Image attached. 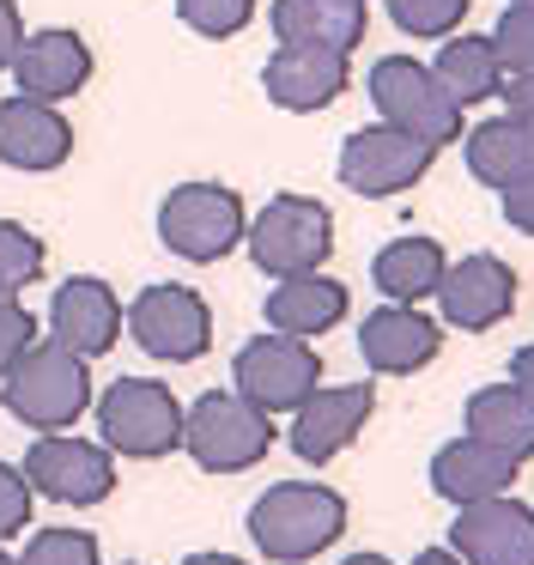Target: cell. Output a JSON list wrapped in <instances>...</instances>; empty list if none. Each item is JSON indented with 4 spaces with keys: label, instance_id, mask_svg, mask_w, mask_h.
<instances>
[{
    "label": "cell",
    "instance_id": "obj_11",
    "mask_svg": "<svg viewBox=\"0 0 534 565\" xmlns=\"http://www.w3.org/2000/svg\"><path fill=\"white\" fill-rule=\"evenodd\" d=\"M128 329L152 359L189 365V359H201L206 341H213V310H206V298L189 292V286H146L128 305Z\"/></svg>",
    "mask_w": 534,
    "mask_h": 565
},
{
    "label": "cell",
    "instance_id": "obj_42",
    "mask_svg": "<svg viewBox=\"0 0 534 565\" xmlns=\"http://www.w3.org/2000/svg\"><path fill=\"white\" fill-rule=\"evenodd\" d=\"M0 565H19V559H7V553H0Z\"/></svg>",
    "mask_w": 534,
    "mask_h": 565
},
{
    "label": "cell",
    "instance_id": "obj_34",
    "mask_svg": "<svg viewBox=\"0 0 534 565\" xmlns=\"http://www.w3.org/2000/svg\"><path fill=\"white\" fill-rule=\"evenodd\" d=\"M498 195H504V220L516 225V232H528V237H534V171L522 177V183L498 189Z\"/></svg>",
    "mask_w": 534,
    "mask_h": 565
},
{
    "label": "cell",
    "instance_id": "obj_3",
    "mask_svg": "<svg viewBox=\"0 0 534 565\" xmlns=\"http://www.w3.org/2000/svg\"><path fill=\"white\" fill-rule=\"evenodd\" d=\"M92 407H97L104 450L116 456L152 462V456H170L182 444V402L152 377H116L104 395H92Z\"/></svg>",
    "mask_w": 534,
    "mask_h": 565
},
{
    "label": "cell",
    "instance_id": "obj_6",
    "mask_svg": "<svg viewBox=\"0 0 534 565\" xmlns=\"http://www.w3.org/2000/svg\"><path fill=\"white\" fill-rule=\"evenodd\" d=\"M249 213H243L237 189L225 183H177L158 207V237L164 249H177L182 262H218L243 244Z\"/></svg>",
    "mask_w": 534,
    "mask_h": 565
},
{
    "label": "cell",
    "instance_id": "obj_7",
    "mask_svg": "<svg viewBox=\"0 0 534 565\" xmlns=\"http://www.w3.org/2000/svg\"><path fill=\"white\" fill-rule=\"evenodd\" d=\"M371 104H376V116H383V128H400V135L425 140L431 152L449 147L456 135H468V128H461V110L431 79V67L407 62V55H383V62L371 67Z\"/></svg>",
    "mask_w": 534,
    "mask_h": 565
},
{
    "label": "cell",
    "instance_id": "obj_8",
    "mask_svg": "<svg viewBox=\"0 0 534 565\" xmlns=\"http://www.w3.org/2000/svg\"><path fill=\"white\" fill-rule=\"evenodd\" d=\"M182 450H189L206 475H237V468H255L274 450V426H267V414H255L243 395H201V402L182 414Z\"/></svg>",
    "mask_w": 534,
    "mask_h": 565
},
{
    "label": "cell",
    "instance_id": "obj_36",
    "mask_svg": "<svg viewBox=\"0 0 534 565\" xmlns=\"http://www.w3.org/2000/svg\"><path fill=\"white\" fill-rule=\"evenodd\" d=\"M19 43H24L19 7H12V0H0V74H7V67H12V55H19Z\"/></svg>",
    "mask_w": 534,
    "mask_h": 565
},
{
    "label": "cell",
    "instance_id": "obj_40",
    "mask_svg": "<svg viewBox=\"0 0 534 565\" xmlns=\"http://www.w3.org/2000/svg\"><path fill=\"white\" fill-rule=\"evenodd\" d=\"M340 565H388L383 553H352V559H340Z\"/></svg>",
    "mask_w": 534,
    "mask_h": 565
},
{
    "label": "cell",
    "instance_id": "obj_14",
    "mask_svg": "<svg viewBox=\"0 0 534 565\" xmlns=\"http://www.w3.org/2000/svg\"><path fill=\"white\" fill-rule=\"evenodd\" d=\"M346 86H352V67H346V55H334V50L279 43V50L267 55V67H261L267 104H279V110H298V116L328 110V104H334Z\"/></svg>",
    "mask_w": 534,
    "mask_h": 565
},
{
    "label": "cell",
    "instance_id": "obj_22",
    "mask_svg": "<svg viewBox=\"0 0 534 565\" xmlns=\"http://www.w3.org/2000/svg\"><path fill=\"white\" fill-rule=\"evenodd\" d=\"M346 286L340 280H322V274H291L267 292V329L274 334H291V341H316V334L340 329L346 317Z\"/></svg>",
    "mask_w": 534,
    "mask_h": 565
},
{
    "label": "cell",
    "instance_id": "obj_26",
    "mask_svg": "<svg viewBox=\"0 0 534 565\" xmlns=\"http://www.w3.org/2000/svg\"><path fill=\"white\" fill-rule=\"evenodd\" d=\"M468 171L492 189H510L534 171V122L516 116H492V122L468 128Z\"/></svg>",
    "mask_w": 534,
    "mask_h": 565
},
{
    "label": "cell",
    "instance_id": "obj_17",
    "mask_svg": "<svg viewBox=\"0 0 534 565\" xmlns=\"http://www.w3.org/2000/svg\"><path fill=\"white\" fill-rule=\"evenodd\" d=\"M12 79H19V98L31 104H61L73 92H85L92 79V50H85L79 31H31L12 55Z\"/></svg>",
    "mask_w": 534,
    "mask_h": 565
},
{
    "label": "cell",
    "instance_id": "obj_20",
    "mask_svg": "<svg viewBox=\"0 0 534 565\" xmlns=\"http://www.w3.org/2000/svg\"><path fill=\"white\" fill-rule=\"evenodd\" d=\"M510 480H516V462L498 450H485V444L473 438H449L444 450L431 456V492L437 499H449L461 511V504H485V499H504Z\"/></svg>",
    "mask_w": 534,
    "mask_h": 565
},
{
    "label": "cell",
    "instance_id": "obj_24",
    "mask_svg": "<svg viewBox=\"0 0 534 565\" xmlns=\"http://www.w3.org/2000/svg\"><path fill=\"white\" fill-rule=\"evenodd\" d=\"M431 79L444 86V98L456 110H468V104H485L504 92V62H498L492 38H444V50L431 62Z\"/></svg>",
    "mask_w": 534,
    "mask_h": 565
},
{
    "label": "cell",
    "instance_id": "obj_16",
    "mask_svg": "<svg viewBox=\"0 0 534 565\" xmlns=\"http://www.w3.org/2000/svg\"><path fill=\"white\" fill-rule=\"evenodd\" d=\"M371 407H376L371 383H340V390H316L310 402H303L298 414H291V450H298V462H310V468L334 462V456L364 431Z\"/></svg>",
    "mask_w": 534,
    "mask_h": 565
},
{
    "label": "cell",
    "instance_id": "obj_19",
    "mask_svg": "<svg viewBox=\"0 0 534 565\" xmlns=\"http://www.w3.org/2000/svg\"><path fill=\"white\" fill-rule=\"evenodd\" d=\"M73 152V128L55 104L0 98V164L12 171H55Z\"/></svg>",
    "mask_w": 534,
    "mask_h": 565
},
{
    "label": "cell",
    "instance_id": "obj_21",
    "mask_svg": "<svg viewBox=\"0 0 534 565\" xmlns=\"http://www.w3.org/2000/svg\"><path fill=\"white\" fill-rule=\"evenodd\" d=\"M461 438L485 444V450L510 456V462H528L534 456V402L528 395H516L510 383H485V390L468 395V414H461Z\"/></svg>",
    "mask_w": 534,
    "mask_h": 565
},
{
    "label": "cell",
    "instance_id": "obj_28",
    "mask_svg": "<svg viewBox=\"0 0 534 565\" xmlns=\"http://www.w3.org/2000/svg\"><path fill=\"white\" fill-rule=\"evenodd\" d=\"M473 0H388V19H395L407 38H449V31L468 19Z\"/></svg>",
    "mask_w": 534,
    "mask_h": 565
},
{
    "label": "cell",
    "instance_id": "obj_2",
    "mask_svg": "<svg viewBox=\"0 0 534 565\" xmlns=\"http://www.w3.org/2000/svg\"><path fill=\"white\" fill-rule=\"evenodd\" d=\"M0 402L19 426H31L36 438L79 426V414L92 407V371L79 353H67L61 341H36L19 365L0 377Z\"/></svg>",
    "mask_w": 534,
    "mask_h": 565
},
{
    "label": "cell",
    "instance_id": "obj_38",
    "mask_svg": "<svg viewBox=\"0 0 534 565\" xmlns=\"http://www.w3.org/2000/svg\"><path fill=\"white\" fill-rule=\"evenodd\" d=\"M182 565H243V559H237V553H189Z\"/></svg>",
    "mask_w": 534,
    "mask_h": 565
},
{
    "label": "cell",
    "instance_id": "obj_5",
    "mask_svg": "<svg viewBox=\"0 0 534 565\" xmlns=\"http://www.w3.org/2000/svg\"><path fill=\"white\" fill-rule=\"evenodd\" d=\"M255 268L274 274V280H291V274H316L334 249V213L316 195H274L243 232Z\"/></svg>",
    "mask_w": 534,
    "mask_h": 565
},
{
    "label": "cell",
    "instance_id": "obj_13",
    "mask_svg": "<svg viewBox=\"0 0 534 565\" xmlns=\"http://www.w3.org/2000/svg\"><path fill=\"white\" fill-rule=\"evenodd\" d=\"M437 305H444V322L461 334H480L492 322H504L516 310V274L498 256H461L456 268H444L437 280Z\"/></svg>",
    "mask_w": 534,
    "mask_h": 565
},
{
    "label": "cell",
    "instance_id": "obj_9",
    "mask_svg": "<svg viewBox=\"0 0 534 565\" xmlns=\"http://www.w3.org/2000/svg\"><path fill=\"white\" fill-rule=\"evenodd\" d=\"M19 475L31 492H43V499H55V504H73V511L104 504L109 492H116V462H109V450L92 438H73V431L36 438L31 450H24Z\"/></svg>",
    "mask_w": 534,
    "mask_h": 565
},
{
    "label": "cell",
    "instance_id": "obj_37",
    "mask_svg": "<svg viewBox=\"0 0 534 565\" xmlns=\"http://www.w3.org/2000/svg\"><path fill=\"white\" fill-rule=\"evenodd\" d=\"M510 390L534 402V347H516V359H510Z\"/></svg>",
    "mask_w": 534,
    "mask_h": 565
},
{
    "label": "cell",
    "instance_id": "obj_10",
    "mask_svg": "<svg viewBox=\"0 0 534 565\" xmlns=\"http://www.w3.org/2000/svg\"><path fill=\"white\" fill-rule=\"evenodd\" d=\"M431 159L437 152L425 147V140L371 122V128H359V135H346V147H340V183L364 201H388V195H407L413 183H425Z\"/></svg>",
    "mask_w": 534,
    "mask_h": 565
},
{
    "label": "cell",
    "instance_id": "obj_18",
    "mask_svg": "<svg viewBox=\"0 0 534 565\" xmlns=\"http://www.w3.org/2000/svg\"><path fill=\"white\" fill-rule=\"evenodd\" d=\"M437 347H444V329L431 317H419L413 305H383L359 322V353L383 377H407V371L431 365Z\"/></svg>",
    "mask_w": 534,
    "mask_h": 565
},
{
    "label": "cell",
    "instance_id": "obj_25",
    "mask_svg": "<svg viewBox=\"0 0 534 565\" xmlns=\"http://www.w3.org/2000/svg\"><path fill=\"white\" fill-rule=\"evenodd\" d=\"M449 256L437 237H395V244L376 249L371 262V280L383 286L388 305H419V298L437 292V280H444Z\"/></svg>",
    "mask_w": 534,
    "mask_h": 565
},
{
    "label": "cell",
    "instance_id": "obj_32",
    "mask_svg": "<svg viewBox=\"0 0 534 565\" xmlns=\"http://www.w3.org/2000/svg\"><path fill=\"white\" fill-rule=\"evenodd\" d=\"M36 347V317L24 305H0V377Z\"/></svg>",
    "mask_w": 534,
    "mask_h": 565
},
{
    "label": "cell",
    "instance_id": "obj_12",
    "mask_svg": "<svg viewBox=\"0 0 534 565\" xmlns=\"http://www.w3.org/2000/svg\"><path fill=\"white\" fill-rule=\"evenodd\" d=\"M449 553L461 565H534V511L522 499L461 504L449 529Z\"/></svg>",
    "mask_w": 534,
    "mask_h": 565
},
{
    "label": "cell",
    "instance_id": "obj_23",
    "mask_svg": "<svg viewBox=\"0 0 534 565\" xmlns=\"http://www.w3.org/2000/svg\"><path fill=\"white\" fill-rule=\"evenodd\" d=\"M274 38L303 43V50H334L352 55L364 38V7L359 0H274Z\"/></svg>",
    "mask_w": 534,
    "mask_h": 565
},
{
    "label": "cell",
    "instance_id": "obj_33",
    "mask_svg": "<svg viewBox=\"0 0 534 565\" xmlns=\"http://www.w3.org/2000/svg\"><path fill=\"white\" fill-rule=\"evenodd\" d=\"M24 523H31V487L12 462H0V541H12Z\"/></svg>",
    "mask_w": 534,
    "mask_h": 565
},
{
    "label": "cell",
    "instance_id": "obj_41",
    "mask_svg": "<svg viewBox=\"0 0 534 565\" xmlns=\"http://www.w3.org/2000/svg\"><path fill=\"white\" fill-rule=\"evenodd\" d=\"M510 7H534V0H510Z\"/></svg>",
    "mask_w": 534,
    "mask_h": 565
},
{
    "label": "cell",
    "instance_id": "obj_35",
    "mask_svg": "<svg viewBox=\"0 0 534 565\" xmlns=\"http://www.w3.org/2000/svg\"><path fill=\"white\" fill-rule=\"evenodd\" d=\"M504 116L534 122V74H510L504 79Z\"/></svg>",
    "mask_w": 534,
    "mask_h": 565
},
{
    "label": "cell",
    "instance_id": "obj_31",
    "mask_svg": "<svg viewBox=\"0 0 534 565\" xmlns=\"http://www.w3.org/2000/svg\"><path fill=\"white\" fill-rule=\"evenodd\" d=\"M492 50L510 74H534V7H504L492 31Z\"/></svg>",
    "mask_w": 534,
    "mask_h": 565
},
{
    "label": "cell",
    "instance_id": "obj_43",
    "mask_svg": "<svg viewBox=\"0 0 534 565\" xmlns=\"http://www.w3.org/2000/svg\"><path fill=\"white\" fill-rule=\"evenodd\" d=\"M359 7H364V0H359Z\"/></svg>",
    "mask_w": 534,
    "mask_h": 565
},
{
    "label": "cell",
    "instance_id": "obj_1",
    "mask_svg": "<svg viewBox=\"0 0 534 565\" xmlns=\"http://www.w3.org/2000/svg\"><path fill=\"white\" fill-rule=\"evenodd\" d=\"M346 535V499L322 480H279L249 504V541L279 565H303Z\"/></svg>",
    "mask_w": 534,
    "mask_h": 565
},
{
    "label": "cell",
    "instance_id": "obj_29",
    "mask_svg": "<svg viewBox=\"0 0 534 565\" xmlns=\"http://www.w3.org/2000/svg\"><path fill=\"white\" fill-rule=\"evenodd\" d=\"M19 565H104V559H97V535H85V529H43V535L24 541Z\"/></svg>",
    "mask_w": 534,
    "mask_h": 565
},
{
    "label": "cell",
    "instance_id": "obj_30",
    "mask_svg": "<svg viewBox=\"0 0 534 565\" xmlns=\"http://www.w3.org/2000/svg\"><path fill=\"white\" fill-rule=\"evenodd\" d=\"M177 13L189 31H201V38H237L243 25L255 19V0H177Z\"/></svg>",
    "mask_w": 534,
    "mask_h": 565
},
{
    "label": "cell",
    "instance_id": "obj_15",
    "mask_svg": "<svg viewBox=\"0 0 534 565\" xmlns=\"http://www.w3.org/2000/svg\"><path fill=\"white\" fill-rule=\"evenodd\" d=\"M121 329H128V310H121L116 292H109L104 280H92V274L55 286V298H49V341H61L79 359L109 353Z\"/></svg>",
    "mask_w": 534,
    "mask_h": 565
},
{
    "label": "cell",
    "instance_id": "obj_4",
    "mask_svg": "<svg viewBox=\"0 0 534 565\" xmlns=\"http://www.w3.org/2000/svg\"><path fill=\"white\" fill-rule=\"evenodd\" d=\"M231 383L255 414H298L316 390H322V359H316L310 341H291V334H255V341L237 347L231 359Z\"/></svg>",
    "mask_w": 534,
    "mask_h": 565
},
{
    "label": "cell",
    "instance_id": "obj_27",
    "mask_svg": "<svg viewBox=\"0 0 534 565\" xmlns=\"http://www.w3.org/2000/svg\"><path fill=\"white\" fill-rule=\"evenodd\" d=\"M43 274V237L19 220H0V305H19V292Z\"/></svg>",
    "mask_w": 534,
    "mask_h": 565
},
{
    "label": "cell",
    "instance_id": "obj_39",
    "mask_svg": "<svg viewBox=\"0 0 534 565\" xmlns=\"http://www.w3.org/2000/svg\"><path fill=\"white\" fill-rule=\"evenodd\" d=\"M413 565H461V559H456V553H449V547H425V553H419V559H413Z\"/></svg>",
    "mask_w": 534,
    "mask_h": 565
}]
</instances>
